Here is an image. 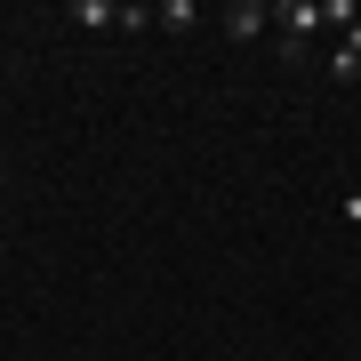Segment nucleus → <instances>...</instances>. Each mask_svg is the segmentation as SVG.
Returning a JSON list of instances; mask_svg holds the SVG:
<instances>
[{"label":"nucleus","instance_id":"obj_1","mask_svg":"<svg viewBox=\"0 0 361 361\" xmlns=\"http://www.w3.org/2000/svg\"><path fill=\"white\" fill-rule=\"evenodd\" d=\"M273 25H281V56L297 65V56H305V40H313V25H322V0H281V8H273Z\"/></svg>","mask_w":361,"mask_h":361},{"label":"nucleus","instance_id":"obj_4","mask_svg":"<svg viewBox=\"0 0 361 361\" xmlns=\"http://www.w3.org/2000/svg\"><path fill=\"white\" fill-rule=\"evenodd\" d=\"M353 73H361V25L337 40V56H329V80H353Z\"/></svg>","mask_w":361,"mask_h":361},{"label":"nucleus","instance_id":"obj_6","mask_svg":"<svg viewBox=\"0 0 361 361\" xmlns=\"http://www.w3.org/2000/svg\"><path fill=\"white\" fill-rule=\"evenodd\" d=\"M337 217H345V225H361V185H353L345 201H337Z\"/></svg>","mask_w":361,"mask_h":361},{"label":"nucleus","instance_id":"obj_3","mask_svg":"<svg viewBox=\"0 0 361 361\" xmlns=\"http://www.w3.org/2000/svg\"><path fill=\"white\" fill-rule=\"evenodd\" d=\"M73 25H89V32H121V8H113V0H73Z\"/></svg>","mask_w":361,"mask_h":361},{"label":"nucleus","instance_id":"obj_5","mask_svg":"<svg viewBox=\"0 0 361 361\" xmlns=\"http://www.w3.org/2000/svg\"><path fill=\"white\" fill-rule=\"evenodd\" d=\"M153 25H169V32H185V25H193V0H161V8H153Z\"/></svg>","mask_w":361,"mask_h":361},{"label":"nucleus","instance_id":"obj_2","mask_svg":"<svg viewBox=\"0 0 361 361\" xmlns=\"http://www.w3.org/2000/svg\"><path fill=\"white\" fill-rule=\"evenodd\" d=\"M265 25H273V8H265V0H233V8H225V32H233V40H257Z\"/></svg>","mask_w":361,"mask_h":361}]
</instances>
